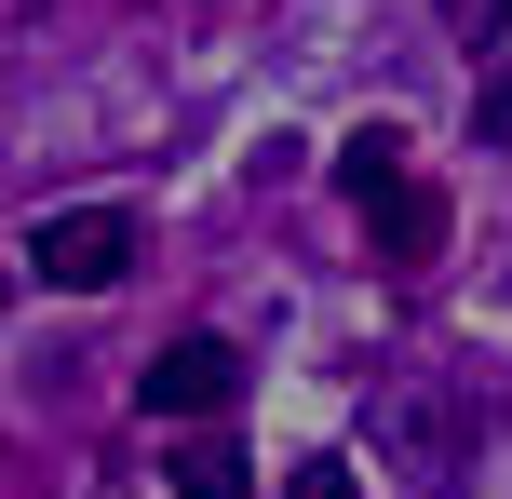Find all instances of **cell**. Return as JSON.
<instances>
[{"instance_id": "obj_3", "label": "cell", "mask_w": 512, "mask_h": 499, "mask_svg": "<svg viewBox=\"0 0 512 499\" xmlns=\"http://www.w3.org/2000/svg\"><path fill=\"white\" fill-rule=\"evenodd\" d=\"M364 230H378V257H391V270L445 257V189H432V176H391V189H364Z\"/></svg>"}, {"instance_id": "obj_6", "label": "cell", "mask_w": 512, "mask_h": 499, "mask_svg": "<svg viewBox=\"0 0 512 499\" xmlns=\"http://www.w3.org/2000/svg\"><path fill=\"white\" fill-rule=\"evenodd\" d=\"M472 149H512V68L472 81Z\"/></svg>"}, {"instance_id": "obj_5", "label": "cell", "mask_w": 512, "mask_h": 499, "mask_svg": "<svg viewBox=\"0 0 512 499\" xmlns=\"http://www.w3.org/2000/svg\"><path fill=\"white\" fill-rule=\"evenodd\" d=\"M391 176H405V135H391V122H364L351 149H337V189L364 203V189H391Z\"/></svg>"}, {"instance_id": "obj_1", "label": "cell", "mask_w": 512, "mask_h": 499, "mask_svg": "<svg viewBox=\"0 0 512 499\" xmlns=\"http://www.w3.org/2000/svg\"><path fill=\"white\" fill-rule=\"evenodd\" d=\"M27 270H41V284H68V297H108V284L135 270V216H122V203L41 216V230H27Z\"/></svg>"}, {"instance_id": "obj_4", "label": "cell", "mask_w": 512, "mask_h": 499, "mask_svg": "<svg viewBox=\"0 0 512 499\" xmlns=\"http://www.w3.org/2000/svg\"><path fill=\"white\" fill-rule=\"evenodd\" d=\"M176 499H256V459L230 446V432H203V446L176 459Z\"/></svg>"}, {"instance_id": "obj_7", "label": "cell", "mask_w": 512, "mask_h": 499, "mask_svg": "<svg viewBox=\"0 0 512 499\" xmlns=\"http://www.w3.org/2000/svg\"><path fill=\"white\" fill-rule=\"evenodd\" d=\"M445 27H459V41H472V54H486V41H499V27H512V0H445Z\"/></svg>"}, {"instance_id": "obj_9", "label": "cell", "mask_w": 512, "mask_h": 499, "mask_svg": "<svg viewBox=\"0 0 512 499\" xmlns=\"http://www.w3.org/2000/svg\"><path fill=\"white\" fill-rule=\"evenodd\" d=\"M14 14H27V0H0V27H14Z\"/></svg>"}, {"instance_id": "obj_8", "label": "cell", "mask_w": 512, "mask_h": 499, "mask_svg": "<svg viewBox=\"0 0 512 499\" xmlns=\"http://www.w3.org/2000/svg\"><path fill=\"white\" fill-rule=\"evenodd\" d=\"M283 499H364V486H351V459H297V486H283Z\"/></svg>"}, {"instance_id": "obj_2", "label": "cell", "mask_w": 512, "mask_h": 499, "mask_svg": "<svg viewBox=\"0 0 512 499\" xmlns=\"http://www.w3.org/2000/svg\"><path fill=\"white\" fill-rule=\"evenodd\" d=\"M135 405H149V419H230V405H243V351H230V338H176V351H149Z\"/></svg>"}]
</instances>
